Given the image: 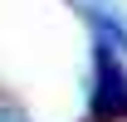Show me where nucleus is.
<instances>
[{
  "instance_id": "1",
  "label": "nucleus",
  "mask_w": 127,
  "mask_h": 122,
  "mask_svg": "<svg viewBox=\"0 0 127 122\" xmlns=\"http://www.w3.org/2000/svg\"><path fill=\"white\" fill-rule=\"evenodd\" d=\"M98 107L112 112V117L127 112V73H122V63H117L108 39L98 44Z\"/></svg>"
},
{
  "instance_id": "2",
  "label": "nucleus",
  "mask_w": 127,
  "mask_h": 122,
  "mask_svg": "<svg viewBox=\"0 0 127 122\" xmlns=\"http://www.w3.org/2000/svg\"><path fill=\"white\" fill-rule=\"evenodd\" d=\"M0 122H25V117H20V112H10V107L0 103Z\"/></svg>"
}]
</instances>
